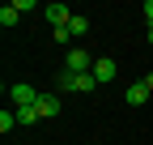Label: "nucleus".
I'll list each match as a JSON object with an SVG mask.
<instances>
[{"label": "nucleus", "mask_w": 153, "mask_h": 145, "mask_svg": "<svg viewBox=\"0 0 153 145\" xmlns=\"http://www.w3.org/2000/svg\"><path fill=\"white\" fill-rule=\"evenodd\" d=\"M34 120H43L38 107H22V111H17V124H34Z\"/></svg>", "instance_id": "nucleus-9"}, {"label": "nucleus", "mask_w": 153, "mask_h": 145, "mask_svg": "<svg viewBox=\"0 0 153 145\" xmlns=\"http://www.w3.org/2000/svg\"><path fill=\"white\" fill-rule=\"evenodd\" d=\"M17 17H22V13H17L13 4H4V9H0V26H4V30H9V26H17Z\"/></svg>", "instance_id": "nucleus-8"}, {"label": "nucleus", "mask_w": 153, "mask_h": 145, "mask_svg": "<svg viewBox=\"0 0 153 145\" xmlns=\"http://www.w3.org/2000/svg\"><path fill=\"white\" fill-rule=\"evenodd\" d=\"M43 17L51 22V30H60V26H68V22H72L76 13H72L68 4H47V9H43Z\"/></svg>", "instance_id": "nucleus-2"}, {"label": "nucleus", "mask_w": 153, "mask_h": 145, "mask_svg": "<svg viewBox=\"0 0 153 145\" xmlns=\"http://www.w3.org/2000/svg\"><path fill=\"white\" fill-rule=\"evenodd\" d=\"M145 85H149V94H153V72H149V77H145Z\"/></svg>", "instance_id": "nucleus-12"}, {"label": "nucleus", "mask_w": 153, "mask_h": 145, "mask_svg": "<svg viewBox=\"0 0 153 145\" xmlns=\"http://www.w3.org/2000/svg\"><path fill=\"white\" fill-rule=\"evenodd\" d=\"M34 107H38V115H43V120H51V115H60V94H43V98L34 102Z\"/></svg>", "instance_id": "nucleus-4"}, {"label": "nucleus", "mask_w": 153, "mask_h": 145, "mask_svg": "<svg viewBox=\"0 0 153 145\" xmlns=\"http://www.w3.org/2000/svg\"><path fill=\"white\" fill-rule=\"evenodd\" d=\"M13 124H17V111H0V132H9Z\"/></svg>", "instance_id": "nucleus-10"}, {"label": "nucleus", "mask_w": 153, "mask_h": 145, "mask_svg": "<svg viewBox=\"0 0 153 145\" xmlns=\"http://www.w3.org/2000/svg\"><path fill=\"white\" fill-rule=\"evenodd\" d=\"M149 47H153V30H149Z\"/></svg>", "instance_id": "nucleus-13"}, {"label": "nucleus", "mask_w": 153, "mask_h": 145, "mask_svg": "<svg viewBox=\"0 0 153 145\" xmlns=\"http://www.w3.org/2000/svg\"><path fill=\"white\" fill-rule=\"evenodd\" d=\"M145 22H149V30H153V0H145Z\"/></svg>", "instance_id": "nucleus-11"}, {"label": "nucleus", "mask_w": 153, "mask_h": 145, "mask_svg": "<svg viewBox=\"0 0 153 145\" xmlns=\"http://www.w3.org/2000/svg\"><path fill=\"white\" fill-rule=\"evenodd\" d=\"M94 81H115V60H94Z\"/></svg>", "instance_id": "nucleus-6"}, {"label": "nucleus", "mask_w": 153, "mask_h": 145, "mask_svg": "<svg viewBox=\"0 0 153 145\" xmlns=\"http://www.w3.org/2000/svg\"><path fill=\"white\" fill-rule=\"evenodd\" d=\"M38 98H43V94H38L34 85H22V81L13 85V102H17V111H22V107H34Z\"/></svg>", "instance_id": "nucleus-3"}, {"label": "nucleus", "mask_w": 153, "mask_h": 145, "mask_svg": "<svg viewBox=\"0 0 153 145\" xmlns=\"http://www.w3.org/2000/svg\"><path fill=\"white\" fill-rule=\"evenodd\" d=\"M85 30H89V17H81V13H76L72 22H68V34H72V39H81Z\"/></svg>", "instance_id": "nucleus-7"}, {"label": "nucleus", "mask_w": 153, "mask_h": 145, "mask_svg": "<svg viewBox=\"0 0 153 145\" xmlns=\"http://www.w3.org/2000/svg\"><path fill=\"white\" fill-rule=\"evenodd\" d=\"M123 98H128V107H140V102L149 98V85H145V81H132V85L123 90Z\"/></svg>", "instance_id": "nucleus-5"}, {"label": "nucleus", "mask_w": 153, "mask_h": 145, "mask_svg": "<svg viewBox=\"0 0 153 145\" xmlns=\"http://www.w3.org/2000/svg\"><path fill=\"white\" fill-rule=\"evenodd\" d=\"M64 68H68V72H94V60H89V51H85V47H68Z\"/></svg>", "instance_id": "nucleus-1"}]
</instances>
